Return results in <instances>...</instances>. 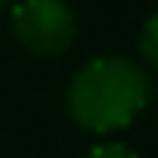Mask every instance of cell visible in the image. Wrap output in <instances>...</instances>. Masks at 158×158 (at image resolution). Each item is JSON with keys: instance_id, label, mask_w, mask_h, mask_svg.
Here are the masks:
<instances>
[{"instance_id": "obj_4", "label": "cell", "mask_w": 158, "mask_h": 158, "mask_svg": "<svg viewBox=\"0 0 158 158\" xmlns=\"http://www.w3.org/2000/svg\"><path fill=\"white\" fill-rule=\"evenodd\" d=\"M85 158H138V155L123 143H102V147H94Z\"/></svg>"}, {"instance_id": "obj_2", "label": "cell", "mask_w": 158, "mask_h": 158, "mask_svg": "<svg viewBox=\"0 0 158 158\" xmlns=\"http://www.w3.org/2000/svg\"><path fill=\"white\" fill-rule=\"evenodd\" d=\"M12 32L32 56H59L76 38V21L64 0H21L12 9Z\"/></svg>"}, {"instance_id": "obj_3", "label": "cell", "mask_w": 158, "mask_h": 158, "mask_svg": "<svg viewBox=\"0 0 158 158\" xmlns=\"http://www.w3.org/2000/svg\"><path fill=\"white\" fill-rule=\"evenodd\" d=\"M141 56L147 64H152L158 70V12L152 18H149L147 23H143V32H141Z\"/></svg>"}, {"instance_id": "obj_1", "label": "cell", "mask_w": 158, "mask_h": 158, "mask_svg": "<svg viewBox=\"0 0 158 158\" xmlns=\"http://www.w3.org/2000/svg\"><path fill=\"white\" fill-rule=\"evenodd\" d=\"M149 102V79L132 59L102 56L85 64L68 88V111L82 129L129 126Z\"/></svg>"}, {"instance_id": "obj_5", "label": "cell", "mask_w": 158, "mask_h": 158, "mask_svg": "<svg viewBox=\"0 0 158 158\" xmlns=\"http://www.w3.org/2000/svg\"><path fill=\"white\" fill-rule=\"evenodd\" d=\"M6 3H9V0H0V9H6Z\"/></svg>"}]
</instances>
